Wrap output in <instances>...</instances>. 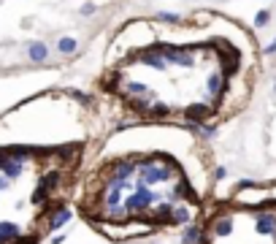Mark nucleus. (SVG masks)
Returning a JSON list of instances; mask_svg holds the SVG:
<instances>
[{"instance_id": "nucleus-1", "label": "nucleus", "mask_w": 276, "mask_h": 244, "mask_svg": "<svg viewBox=\"0 0 276 244\" xmlns=\"http://www.w3.org/2000/svg\"><path fill=\"white\" fill-rule=\"evenodd\" d=\"M263 79L255 30L217 8L130 16L111 33L92 84L111 125L217 130L252 106Z\"/></svg>"}, {"instance_id": "nucleus-2", "label": "nucleus", "mask_w": 276, "mask_h": 244, "mask_svg": "<svg viewBox=\"0 0 276 244\" xmlns=\"http://www.w3.org/2000/svg\"><path fill=\"white\" fill-rule=\"evenodd\" d=\"M214 190V155L198 130L111 125L73 209L97 236L130 244L189 234Z\"/></svg>"}, {"instance_id": "nucleus-3", "label": "nucleus", "mask_w": 276, "mask_h": 244, "mask_svg": "<svg viewBox=\"0 0 276 244\" xmlns=\"http://www.w3.org/2000/svg\"><path fill=\"white\" fill-rule=\"evenodd\" d=\"M111 122L76 92L44 138L0 144V244H41L68 206Z\"/></svg>"}, {"instance_id": "nucleus-4", "label": "nucleus", "mask_w": 276, "mask_h": 244, "mask_svg": "<svg viewBox=\"0 0 276 244\" xmlns=\"http://www.w3.org/2000/svg\"><path fill=\"white\" fill-rule=\"evenodd\" d=\"M187 244H276V179L214 190Z\"/></svg>"}]
</instances>
